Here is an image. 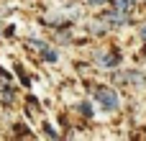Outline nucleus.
I'll return each instance as SVG.
<instances>
[{"mask_svg": "<svg viewBox=\"0 0 146 141\" xmlns=\"http://www.w3.org/2000/svg\"><path fill=\"white\" fill-rule=\"evenodd\" d=\"M77 110H80V113H82V116H85V118H90V116H92V108H90V105H87V103H82V105H80V108H77Z\"/></svg>", "mask_w": 146, "mask_h": 141, "instance_id": "nucleus-4", "label": "nucleus"}, {"mask_svg": "<svg viewBox=\"0 0 146 141\" xmlns=\"http://www.w3.org/2000/svg\"><path fill=\"white\" fill-rule=\"evenodd\" d=\"M31 44H33V46H38V51L44 54V59H46V62H56V57H59V54H56V51H51L46 44H38V41H31Z\"/></svg>", "mask_w": 146, "mask_h": 141, "instance_id": "nucleus-2", "label": "nucleus"}, {"mask_svg": "<svg viewBox=\"0 0 146 141\" xmlns=\"http://www.w3.org/2000/svg\"><path fill=\"white\" fill-rule=\"evenodd\" d=\"M90 3H105V0H90Z\"/></svg>", "mask_w": 146, "mask_h": 141, "instance_id": "nucleus-8", "label": "nucleus"}, {"mask_svg": "<svg viewBox=\"0 0 146 141\" xmlns=\"http://www.w3.org/2000/svg\"><path fill=\"white\" fill-rule=\"evenodd\" d=\"M141 39H144V41H146V26H144V28H141Z\"/></svg>", "mask_w": 146, "mask_h": 141, "instance_id": "nucleus-7", "label": "nucleus"}, {"mask_svg": "<svg viewBox=\"0 0 146 141\" xmlns=\"http://www.w3.org/2000/svg\"><path fill=\"white\" fill-rule=\"evenodd\" d=\"M128 8H131V0H113V10H118V13H128Z\"/></svg>", "mask_w": 146, "mask_h": 141, "instance_id": "nucleus-3", "label": "nucleus"}, {"mask_svg": "<svg viewBox=\"0 0 146 141\" xmlns=\"http://www.w3.org/2000/svg\"><path fill=\"white\" fill-rule=\"evenodd\" d=\"M3 100H5V103H10V100H13V92H10V87H3Z\"/></svg>", "mask_w": 146, "mask_h": 141, "instance_id": "nucleus-5", "label": "nucleus"}, {"mask_svg": "<svg viewBox=\"0 0 146 141\" xmlns=\"http://www.w3.org/2000/svg\"><path fill=\"white\" fill-rule=\"evenodd\" d=\"M44 131H46V134H49V136H51V139H56V136H59V134H56V131H54V128H51V126H49V123H46V126H44Z\"/></svg>", "mask_w": 146, "mask_h": 141, "instance_id": "nucleus-6", "label": "nucleus"}, {"mask_svg": "<svg viewBox=\"0 0 146 141\" xmlns=\"http://www.w3.org/2000/svg\"><path fill=\"white\" fill-rule=\"evenodd\" d=\"M95 100L103 105V110H115V108H118V98H115V92L108 90V87H98V90H95Z\"/></svg>", "mask_w": 146, "mask_h": 141, "instance_id": "nucleus-1", "label": "nucleus"}]
</instances>
